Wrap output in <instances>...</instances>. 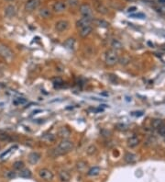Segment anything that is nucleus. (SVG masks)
Listing matches in <instances>:
<instances>
[{
	"label": "nucleus",
	"instance_id": "1",
	"mask_svg": "<svg viewBox=\"0 0 165 182\" xmlns=\"http://www.w3.org/2000/svg\"><path fill=\"white\" fill-rule=\"evenodd\" d=\"M74 149V143L68 139H62V141L58 144V146L53 149V153L55 156L65 155L71 152Z\"/></svg>",
	"mask_w": 165,
	"mask_h": 182
},
{
	"label": "nucleus",
	"instance_id": "2",
	"mask_svg": "<svg viewBox=\"0 0 165 182\" xmlns=\"http://www.w3.org/2000/svg\"><path fill=\"white\" fill-rule=\"evenodd\" d=\"M119 60L118 54L115 50H109L106 53V64L108 66H115Z\"/></svg>",
	"mask_w": 165,
	"mask_h": 182
},
{
	"label": "nucleus",
	"instance_id": "3",
	"mask_svg": "<svg viewBox=\"0 0 165 182\" xmlns=\"http://www.w3.org/2000/svg\"><path fill=\"white\" fill-rule=\"evenodd\" d=\"M0 56L6 61H11L13 58V52L7 45L0 43Z\"/></svg>",
	"mask_w": 165,
	"mask_h": 182
},
{
	"label": "nucleus",
	"instance_id": "4",
	"mask_svg": "<svg viewBox=\"0 0 165 182\" xmlns=\"http://www.w3.org/2000/svg\"><path fill=\"white\" fill-rule=\"evenodd\" d=\"M80 13L83 15L84 18L93 19V10L92 8L88 4H83L80 7Z\"/></svg>",
	"mask_w": 165,
	"mask_h": 182
},
{
	"label": "nucleus",
	"instance_id": "5",
	"mask_svg": "<svg viewBox=\"0 0 165 182\" xmlns=\"http://www.w3.org/2000/svg\"><path fill=\"white\" fill-rule=\"evenodd\" d=\"M41 5V0H28L25 4V10L28 12H31L38 8Z\"/></svg>",
	"mask_w": 165,
	"mask_h": 182
},
{
	"label": "nucleus",
	"instance_id": "6",
	"mask_svg": "<svg viewBox=\"0 0 165 182\" xmlns=\"http://www.w3.org/2000/svg\"><path fill=\"white\" fill-rule=\"evenodd\" d=\"M39 176L45 181H51L53 179V173L48 168H41L39 171Z\"/></svg>",
	"mask_w": 165,
	"mask_h": 182
},
{
	"label": "nucleus",
	"instance_id": "7",
	"mask_svg": "<svg viewBox=\"0 0 165 182\" xmlns=\"http://www.w3.org/2000/svg\"><path fill=\"white\" fill-rule=\"evenodd\" d=\"M69 22L67 20H59L58 22H56L55 24V29L57 32H65V30H67L69 29Z\"/></svg>",
	"mask_w": 165,
	"mask_h": 182
},
{
	"label": "nucleus",
	"instance_id": "8",
	"mask_svg": "<svg viewBox=\"0 0 165 182\" xmlns=\"http://www.w3.org/2000/svg\"><path fill=\"white\" fill-rule=\"evenodd\" d=\"M17 15V8L14 5H8L5 8V16L8 19L14 18Z\"/></svg>",
	"mask_w": 165,
	"mask_h": 182
},
{
	"label": "nucleus",
	"instance_id": "9",
	"mask_svg": "<svg viewBox=\"0 0 165 182\" xmlns=\"http://www.w3.org/2000/svg\"><path fill=\"white\" fill-rule=\"evenodd\" d=\"M92 21H93V19H91L82 18L81 19H79V20L76 22V26H77L78 29H82V28H84V27H88V26H91Z\"/></svg>",
	"mask_w": 165,
	"mask_h": 182
},
{
	"label": "nucleus",
	"instance_id": "10",
	"mask_svg": "<svg viewBox=\"0 0 165 182\" xmlns=\"http://www.w3.org/2000/svg\"><path fill=\"white\" fill-rule=\"evenodd\" d=\"M41 159V154H39L38 152H32L28 155V162L31 165H35L39 162Z\"/></svg>",
	"mask_w": 165,
	"mask_h": 182
},
{
	"label": "nucleus",
	"instance_id": "11",
	"mask_svg": "<svg viewBox=\"0 0 165 182\" xmlns=\"http://www.w3.org/2000/svg\"><path fill=\"white\" fill-rule=\"evenodd\" d=\"M58 135H59V137H61L62 139H68L71 136V132L68 128L61 127L58 131Z\"/></svg>",
	"mask_w": 165,
	"mask_h": 182
},
{
	"label": "nucleus",
	"instance_id": "12",
	"mask_svg": "<svg viewBox=\"0 0 165 182\" xmlns=\"http://www.w3.org/2000/svg\"><path fill=\"white\" fill-rule=\"evenodd\" d=\"M137 159H138L137 156L133 153H127L124 156V160L127 164H133L137 161Z\"/></svg>",
	"mask_w": 165,
	"mask_h": 182
},
{
	"label": "nucleus",
	"instance_id": "13",
	"mask_svg": "<svg viewBox=\"0 0 165 182\" xmlns=\"http://www.w3.org/2000/svg\"><path fill=\"white\" fill-rule=\"evenodd\" d=\"M65 8H66V4L64 2H61V1L56 2L53 5V11L56 12V13H61V12L64 11Z\"/></svg>",
	"mask_w": 165,
	"mask_h": 182
},
{
	"label": "nucleus",
	"instance_id": "14",
	"mask_svg": "<svg viewBox=\"0 0 165 182\" xmlns=\"http://www.w3.org/2000/svg\"><path fill=\"white\" fill-rule=\"evenodd\" d=\"M59 177L61 182H69L71 179V175L69 172L65 171V170H61L59 172Z\"/></svg>",
	"mask_w": 165,
	"mask_h": 182
},
{
	"label": "nucleus",
	"instance_id": "15",
	"mask_svg": "<svg viewBox=\"0 0 165 182\" xmlns=\"http://www.w3.org/2000/svg\"><path fill=\"white\" fill-rule=\"evenodd\" d=\"M92 30H93V29H92V27H91V26L84 27V28L79 29V34H80V36H81V37H83V38H85V37H87L88 35H90V34H91Z\"/></svg>",
	"mask_w": 165,
	"mask_h": 182
},
{
	"label": "nucleus",
	"instance_id": "16",
	"mask_svg": "<svg viewBox=\"0 0 165 182\" xmlns=\"http://www.w3.org/2000/svg\"><path fill=\"white\" fill-rule=\"evenodd\" d=\"M140 144V139L136 136H132L127 140V146L130 148H134Z\"/></svg>",
	"mask_w": 165,
	"mask_h": 182
},
{
	"label": "nucleus",
	"instance_id": "17",
	"mask_svg": "<svg viewBox=\"0 0 165 182\" xmlns=\"http://www.w3.org/2000/svg\"><path fill=\"white\" fill-rule=\"evenodd\" d=\"M63 45L66 49L73 51L74 49V46H75V40L74 38H69L64 42Z\"/></svg>",
	"mask_w": 165,
	"mask_h": 182
},
{
	"label": "nucleus",
	"instance_id": "18",
	"mask_svg": "<svg viewBox=\"0 0 165 182\" xmlns=\"http://www.w3.org/2000/svg\"><path fill=\"white\" fill-rule=\"evenodd\" d=\"M39 15L41 18L42 19H50L51 18L52 14H51V11L48 8H41L40 11H39Z\"/></svg>",
	"mask_w": 165,
	"mask_h": 182
},
{
	"label": "nucleus",
	"instance_id": "19",
	"mask_svg": "<svg viewBox=\"0 0 165 182\" xmlns=\"http://www.w3.org/2000/svg\"><path fill=\"white\" fill-rule=\"evenodd\" d=\"M86 168H87V163L83 161V160H80L76 163V169L81 172V173H84L86 171Z\"/></svg>",
	"mask_w": 165,
	"mask_h": 182
},
{
	"label": "nucleus",
	"instance_id": "20",
	"mask_svg": "<svg viewBox=\"0 0 165 182\" xmlns=\"http://www.w3.org/2000/svg\"><path fill=\"white\" fill-rule=\"evenodd\" d=\"M95 10H96L98 13L104 14V15L108 13V8H107L105 5H103V4H101V3L96 4V6H95Z\"/></svg>",
	"mask_w": 165,
	"mask_h": 182
},
{
	"label": "nucleus",
	"instance_id": "21",
	"mask_svg": "<svg viewBox=\"0 0 165 182\" xmlns=\"http://www.w3.org/2000/svg\"><path fill=\"white\" fill-rule=\"evenodd\" d=\"M100 171H101L100 167H94L90 168V169L87 171V175L90 176V177H94V176L99 175Z\"/></svg>",
	"mask_w": 165,
	"mask_h": 182
},
{
	"label": "nucleus",
	"instance_id": "22",
	"mask_svg": "<svg viewBox=\"0 0 165 182\" xmlns=\"http://www.w3.org/2000/svg\"><path fill=\"white\" fill-rule=\"evenodd\" d=\"M31 176H32V173L28 168H22L19 172V177H24V178H29L31 177Z\"/></svg>",
	"mask_w": 165,
	"mask_h": 182
},
{
	"label": "nucleus",
	"instance_id": "23",
	"mask_svg": "<svg viewBox=\"0 0 165 182\" xmlns=\"http://www.w3.org/2000/svg\"><path fill=\"white\" fill-rule=\"evenodd\" d=\"M13 104L16 105V106H19V105H24L28 102V99H25V98H21V97H18V98H15L13 99Z\"/></svg>",
	"mask_w": 165,
	"mask_h": 182
},
{
	"label": "nucleus",
	"instance_id": "24",
	"mask_svg": "<svg viewBox=\"0 0 165 182\" xmlns=\"http://www.w3.org/2000/svg\"><path fill=\"white\" fill-rule=\"evenodd\" d=\"M164 123H163V120H160V119H155V120H152V123H151V127L153 128V129H159L161 125H163Z\"/></svg>",
	"mask_w": 165,
	"mask_h": 182
},
{
	"label": "nucleus",
	"instance_id": "25",
	"mask_svg": "<svg viewBox=\"0 0 165 182\" xmlns=\"http://www.w3.org/2000/svg\"><path fill=\"white\" fill-rule=\"evenodd\" d=\"M111 47L113 48V50H121L122 48H123V45H122V43L118 41V40H113L112 42H111Z\"/></svg>",
	"mask_w": 165,
	"mask_h": 182
},
{
	"label": "nucleus",
	"instance_id": "26",
	"mask_svg": "<svg viewBox=\"0 0 165 182\" xmlns=\"http://www.w3.org/2000/svg\"><path fill=\"white\" fill-rule=\"evenodd\" d=\"M94 22L98 27H101V28H108L109 27V23L104 19H96Z\"/></svg>",
	"mask_w": 165,
	"mask_h": 182
},
{
	"label": "nucleus",
	"instance_id": "27",
	"mask_svg": "<svg viewBox=\"0 0 165 182\" xmlns=\"http://www.w3.org/2000/svg\"><path fill=\"white\" fill-rule=\"evenodd\" d=\"M96 151H97L96 146H95L94 144H91V145H89V146L87 147L86 153H87V155H89V156H93L94 154L96 153Z\"/></svg>",
	"mask_w": 165,
	"mask_h": 182
},
{
	"label": "nucleus",
	"instance_id": "28",
	"mask_svg": "<svg viewBox=\"0 0 165 182\" xmlns=\"http://www.w3.org/2000/svg\"><path fill=\"white\" fill-rule=\"evenodd\" d=\"M13 168L15 170H21L22 168H24V163L22 161H16L13 164Z\"/></svg>",
	"mask_w": 165,
	"mask_h": 182
},
{
	"label": "nucleus",
	"instance_id": "29",
	"mask_svg": "<svg viewBox=\"0 0 165 182\" xmlns=\"http://www.w3.org/2000/svg\"><path fill=\"white\" fill-rule=\"evenodd\" d=\"M5 177L8 179H13L17 177V173L14 170H8L5 173Z\"/></svg>",
	"mask_w": 165,
	"mask_h": 182
},
{
	"label": "nucleus",
	"instance_id": "30",
	"mask_svg": "<svg viewBox=\"0 0 165 182\" xmlns=\"http://www.w3.org/2000/svg\"><path fill=\"white\" fill-rule=\"evenodd\" d=\"M13 138L7 134V133H0V141H3V142H8V141H12Z\"/></svg>",
	"mask_w": 165,
	"mask_h": 182
},
{
	"label": "nucleus",
	"instance_id": "31",
	"mask_svg": "<svg viewBox=\"0 0 165 182\" xmlns=\"http://www.w3.org/2000/svg\"><path fill=\"white\" fill-rule=\"evenodd\" d=\"M155 10L162 15H165V6L164 5H159L157 7H155Z\"/></svg>",
	"mask_w": 165,
	"mask_h": 182
},
{
	"label": "nucleus",
	"instance_id": "32",
	"mask_svg": "<svg viewBox=\"0 0 165 182\" xmlns=\"http://www.w3.org/2000/svg\"><path fill=\"white\" fill-rule=\"evenodd\" d=\"M53 85H54V87H60L63 86V82L61 78H55L53 79Z\"/></svg>",
	"mask_w": 165,
	"mask_h": 182
},
{
	"label": "nucleus",
	"instance_id": "33",
	"mask_svg": "<svg viewBox=\"0 0 165 182\" xmlns=\"http://www.w3.org/2000/svg\"><path fill=\"white\" fill-rule=\"evenodd\" d=\"M15 148H17V146H16V145H14V146H11V147H10L9 149H8V150H7L6 152H4L3 154H1V156H0V158L2 159V158H4L5 157H7V156H8V154H10V153H11V151H12L13 149H15Z\"/></svg>",
	"mask_w": 165,
	"mask_h": 182
},
{
	"label": "nucleus",
	"instance_id": "34",
	"mask_svg": "<svg viewBox=\"0 0 165 182\" xmlns=\"http://www.w3.org/2000/svg\"><path fill=\"white\" fill-rule=\"evenodd\" d=\"M116 127H117V129H118L120 131H125V130L127 129V126L126 124H123V123H118V124L116 125Z\"/></svg>",
	"mask_w": 165,
	"mask_h": 182
},
{
	"label": "nucleus",
	"instance_id": "35",
	"mask_svg": "<svg viewBox=\"0 0 165 182\" xmlns=\"http://www.w3.org/2000/svg\"><path fill=\"white\" fill-rule=\"evenodd\" d=\"M101 134H102V136H104V137H109V136L111 135V132L108 131V130L104 129V130L101 131Z\"/></svg>",
	"mask_w": 165,
	"mask_h": 182
},
{
	"label": "nucleus",
	"instance_id": "36",
	"mask_svg": "<svg viewBox=\"0 0 165 182\" xmlns=\"http://www.w3.org/2000/svg\"><path fill=\"white\" fill-rule=\"evenodd\" d=\"M131 17L132 18H138V19H145L146 15H144L143 13H138V14H132Z\"/></svg>",
	"mask_w": 165,
	"mask_h": 182
},
{
	"label": "nucleus",
	"instance_id": "37",
	"mask_svg": "<svg viewBox=\"0 0 165 182\" xmlns=\"http://www.w3.org/2000/svg\"><path fill=\"white\" fill-rule=\"evenodd\" d=\"M158 132L160 135H165V124L161 125L159 129H158Z\"/></svg>",
	"mask_w": 165,
	"mask_h": 182
},
{
	"label": "nucleus",
	"instance_id": "38",
	"mask_svg": "<svg viewBox=\"0 0 165 182\" xmlns=\"http://www.w3.org/2000/svg\"><path fill=\"white\" fill-rule=\"evenodd\" d=\"M77 3H78L77 0H67V4L71 7H75Z\"/></svg>",
	"mask_w": 165,
	"mask_h": 182
},
{
	"label": "nucleus",
	"instance_id": "39",
	"mask_svg": "<svg viewBox=\"0 0 165 182\" xmlns=\"http://www.w3.org/2000/svg\"><path fill=\"white\" fill-rule=\"evenodd\" d=\"M131 115L136 116V117H140V116L143 115V112L142 111H134V112H131Z\"/></svg>",
	"mask_w": 165,
	"mask_h": 182
},
{
	"label": "nucleus",
	"instance_id": "40",
	"mask_svg": "<svg viewBox=\"0 0 165 182\" xmlns=\"http://www.w3.org/2000/svg\"><path fill=\"white\" fill-rule=\"evenodd\" d=\"M135 10H137V8H136V7H132V8H129L127 9L128 12H133V11H135Z\"/></svg>",
	"mask_w": 165,
	"mask_h": 182
},
{
	"label": "nucleus",
	"instance_id": "41",
	"mask_svg": "<svg viewBox=\"0 0 165 182\" xmlns=\"http://www.w3.org/2000/svg\"><path fill=\"white\" fill-rule=\"evenodd\" d=\"M159 2L162 5L163 3H165V0H159Z\"/></svg>",
	"mask_w": 165,
	"mask_h": 182
},
{
	"label": "nucleus",
	"instance_id": "42",
	"mask_svg": "<svg viewBox=\"0 0 165 182\" xmlns=\"http://www.w3.org/2000/svg\"><path fill=\"white\" fill-rule=\"evenodd\" d=\"M127 1H134V0H127Z\"/></svg>",
	"mask_w": 165,
	"mask_h": 182
},
{
	"label": "nucleus",
	"instance_id": "43",
	"mask_svg": "<svg viewBox=\"0 0 165 182\" xmlns=\"http://www.w3.org/2000/svg\"><path fill=\"white\" fill-rule=\"evenodd\" d=\"M8 1H12V0H8Z\"/></svg>",
	"mask_w": 165,
	"mask_h": 182
}]
</instances>
